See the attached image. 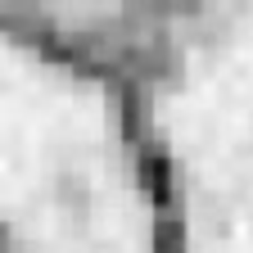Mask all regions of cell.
<instances>
[{"label":"cell","mask_w":253,"mask_h":253,"mask_svg":"<svg viewBox=\"0 0 253 253\" xmlns=\"http://www.w3.org/2000/svg\"><path fill=\"white\" fill-rule=\"evenodd\" d=\"M0 221L23 253H149L113 109L0 37Z\"/></svg>","instance_id":"6da1fadb"},{"label":"cell","mask_w":253,"mask_h":253,"mask_svg":"<svg viewBox=\"0 0 253 253\" xmlns=\"http://www.w3.org/2000/svg\"><path fill=\"white\" fill-rule=\"evenodd\" d=\"M190 253H253V14L217 32L163 104Z\"/></svg>","instance_id":"7a4b0ae2"}]
</instances>
